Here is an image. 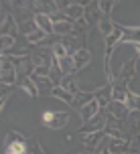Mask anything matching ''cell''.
<instances>
[{
	"label": "cell",
	"mask_w": 140,
	"mask_h": 154,
	"mask_svg": "<svg viewBox=\"0 0 140 154\" xmlns=\"http://www.w3.org/2000/svg\"><path fill=\"white\" fill-rule=\"evenodd\" d=\"M31 61H33V65H35L33 75L49 77V71H51V67H53V63H55V55H53V51H51V47H49V49L37 47L31 53Z\"/></svg>",
	"instance_id": "obj_1"
},
{
	"label": "cell",
	"mask_w": 140,
	"mask_h": 154,
	"mask_svg": "<svg viewBox=\"0 0 140 154\" xmlns=\"http://www.w3.org/2000/svg\"><path fill=\"white\" fill-rule=\"evenodd\" d=\"M0 81L2 85H18V69L12 63L10 57H2V65H0Z\"/></svg>",
	"instance_id": "obj_2"
},
{
	"label": "cell",
	"mask_w": 140,
	"mask_h": 154,
	"mask_svg": "<svg viewBox=\"0 0 140 154\" xmlns=\"http://www.w3.org/2000/svg\"><path fill=\"white\" fill-rule=\"evenodd\" d=\"M43 124L51 130H61L69 124V114L67 112H55V109H47L43 112Z\"/></svg>",
	"instance_id": "obj_3"
},
{
	"label": "cell",
	"mask_w": 140,
	"mask_h": 154,
	"mask_svg": "<svg viewBox=\"0 0 140 154\" xmlns=\"http://www.w3.org/2000/svg\"><path fill=\"white\" fill-rule=\"evenodd\" d=\"M4 154H26V138L18 132H8Z\"/></svg>",
	"instance_id": "obj_4"
},
{
	"label": "cell",
	"mask_w": 140,
	"mask_h": 154,
	"mask_svg": "<svg viewBox=\"0 0 140 154\" xmlns=\"http://www.w3.org/2000/svg\"><path fill=\"white\" fill-rule=\"evenodd\" d=\"M106 124H108V114H106V109H101L93 120L86 122L77 132H79V134H86V136H87V134H95V132H104V130H106Z\"/></svg>",
	"instance_id": "obj_5"
},
{
	"label": "cell",
	"mask_w": 140,
	"mask_h": 154,
	"mask_svg": "<svg viewBox=\"0 0 140 154\" xmlns=\"http://www.w3.org/2000/svg\"><path fill=\"white\" fill-rule=\"evenodd\" d=\"M18 32H20V26L16 23V18L12 14H8L6 8H2V24H0V37H18Z\"/></svg>",
	"instance_id": "obj_6"
},
{
	"label": "cell",
	"mask_w": 140,
	"mask_h": 154,
	"mask_svg": "<svg viewBox=\"0 0 140 154\" xmlns=\"http://www.w3.org/2000/svg\"><path fill=\"white\" fill-rule=\"evenodd\" d=\"M106 112H108V116H112V118H116L118 122H122L124 124L128 118H130V109L126 108V103L124 101H112L108 108H106Z\"/></svg>",
	"instance_id": "obj_7"
},
{
	"label": "cell",
	"mask_w": 140,
	"mask_h": 154,
	"mask_svg": "<svg viewBox=\"0 0 140 154\" xmlns=\"http://www.w3.org/2000/svg\"><path fill=\"white\" fill-rule=\"evenodd\" d=\"M93 97L98 100V103L101 106V109H106L114 101V89H112V83H106L104 87H100V89H95L93 91Z\"/></svg>",
	"instance_id": "obj_8"
},
{
	"label": "cell",
	"mask_w": 140,
	"mask_h": 154,
	"mask_svg": "<svg viewBox=\"0 0 140 154\" xmlns=\"http://www.w3.org/2000/svg\"><path fill=\"white\" fill-rule=\"evenodd\" d=\"M108 114V112H106ZM106 136L108 138H128L124 134V124L118 122L116 118H112V116H108V124H106Z\"/></svg>",
	"instance_id": "obj_9"
},
{
	"label": "cell",
	"mask_w": 140,
	"mask_h": 154,
	"mask_svg": "<svg viewBox=\"0 0 140 154\" xmlns=\"http://www.w3.org/2000/svg\"><path fill=\"white\" fill-rule=\"evenodd\" d=\"M108 148L112 154H126L132 148V138H110Z\"/></svg>",
	"instance_id": "obj_10"
},
{
	"label": "cell",
	"mask_w": 140,
	"mask_h": 154,
	"mask_svg": "<svg viewBox=\"0 0 140 154\" xmlns=\"http://www.w3.org/2000/svg\"><path fill=\"white\" fill-rule=\"evenodd\" d=\"M89 2H71V6L65 10V16L73 20V23H77V20H83L86 18V6Z\"/></svg>",
	"instance_id": "obj_11"
},
{
	"label": "cell",
	"mask_w": 140,
	"mask_h": 154,
	"mask_svg": "<svg viewBox=\"0 0 140 154\" xmlns=\"http://www.w3.org/2000/svg\"><path fill=\"white\" fill-rule=\"evenodd\" d=\"M122 43L124 45H138L140 43V26H120Z\"/></svg>",
	"instance_id": "obj_12"
},
{
	"label": "cell",
	"mask_w": 140,
	"mask_h": 154,
	"mask_svg": "<svg viewBox=\"0 0 140 154\" xmlns=\"http://www.w3.org/2000/svg\"><path fill=\"white\" fill-rule=\"evenodd\" d=\"M73 61H75V71H81V69H86L87 65L92 63V53L87 51L86 47H79L77 51H75V55H73Z\"/></svg>",
	"instance_id": "obj_13"
},
{
	"label": "cell",
	"mask_w": 140,
	"mask_h": 154,
	"mask_svg": "<svg viewBox=\"0 0 140 154\" xmlns=\"http://www.w3.org/2000/svg\"><path fill=\"white\" fill-rule=\"evenodd\" d=\"M112 89H114V101H126L128 93H130V89H128V81L118 79V77L112 81Z\"/></svg>",
	"instance_id": "obj_14"
},
{
	"label": "cell",
	"mask_w": 140,
	"mask_h": 154,
	"mask_svg": "<svg viewBox=\"0 0 140 154\" xmlns=\"http://www.w3.org/2000/svg\"><path fill=\"white\" fill-rule=\"evenodd\" d=\"M100 112H101V106L98 103V100H92L89 103H86L83 108L79 109V116H81V120L86 124V122H89V120H93Z\"/></svg>",
	"instance_id": "obj_15"
},
{
	"label": "cell",
	"mask_w": 140,
	"mask_h": 154,
	"mask_svg": "<svg viewBox=\"0 0 140 154\" xmlns=\"http://www.w3.org/2000/svg\"><path fill=\"white\" fill-rule=\"evenodd\" d=\"M104 142H106V132H95V134H87L83 138V146H86V150H93L95 152Z\"/></svg>",
	"instance_id": "obj_16"
},
{
	"label": "cell",
	"mask_w": 140,
	"mask_h": 154,
	"mask_svg": "<svg viewBox=\"0 0 140 154\" xmlns=\"http://www.w3.org/2000/svg\"><path fill=\"white\" fill-rule=\"evenodd\" d=\"M31 79L35 81V85H37V89H39V95H51L55 89V83L49 79V77H37V75H31Z\"/></svg>",
	"instance_id": "obj_17"
},
{
	"label": "cell",
	"mask_w": 140,
	"mask_h": 154,
	"mask_svg": "<svg viewBox=\"0 0 140 154\" xmlns=\"http://www.w3.org/2000/svg\"><path fill=\"white\" fill-rule=\"evenodd\" d=\"M101 18H104V14L100 12L98 2H89L86 6V23L87 24H100Z\"/></svg>",
	"instance_id": "obj_18"
},
{
	"label": "cell",
	"mask_w": 140,
	"mask_h": 154,
	"mask_svg": "<svg viewBox=\"0 0 140 154\" xmlns=\"http://www.w3.org/2000/svg\"><path fill=\"white\" fill-rule=\"evenodd\" d=\"M136 63H138V55L130 59L128 63H124L120 67V73H118V79H124V81H130L134 75H136Z\"/></svg>",
	"instance_id": "obj_19"
},
{
	"label": "cell",
	"mask_w": 140,
	"mask_h": 154,
	"mask_svg": "<svg viewBox=\"0 0 140 154\" xmlns=\"http://www.w3.org/2000/svg\"><path fill=\"white\" fill-rule=\"evenodd\" d=\"M31 8L35 10V14H47L51 16L55 12V2H43V0H35V2H31Z\"/></svg>",
	"instance_id": "obj_20"
},
{
	"label": "cell",
	"mask_w": 140,
	"mask_h": 154,
	"mask_svg": "<svg viewBox=\"0 0 140 154\" xmlns=\"http://www.w3.org/2000/svg\"><path fill=\"white\" fill-rule=\"evenodd\" d=\"M33 18H35L37 26H39L41 31H45L49 37H53V35H55V32H53V20H51V16H47V14H35Z\"/></svg>",
	"instance_id": "obj_21"
},
{
	"label": "cell",
	"mask_w": 140,
	"mask_h": 154,
	"mask_svg": "<svg viewBox=\"0 0 140 154\" xmlns=\"http://www.w3.org/2000/svg\"><path fill=\"white\" fill-rule=\"evenodd\" d=\"M57 65H59V69L63 71V75H73V73H77L75 71V61H73V57L67 55V57H61V59H55Z\"/></svg>",
	"instance_id": "obj_22"
},
{
	"label": "cell",
	"mask_w": 140,
	"mask_h": 154,
	"mask_svg": "<svg viewBox=\"0 0 140 154\" xmlns=\"http://www.w3.org/2000/svg\"><path fill=\"white\" fill-rule=\"evenodd\" d=\"M61 87H63V89H67L71 95H77V93L81 91V89H79V85H77V73H73V75H65V77H63Z\"/></svg>",
	"instance_id": "obj_23"
},
{
	"label": "cell",
	"mask_w": 140,
	"mask_h": 154,
	"mask_svg": "<svg viewBox=\"0 0 140 154\" xmlns=\"http://www.w3.org/2000/svg\"><path fill=\"white\" fill-rule=\"evenodd\" d=\"M118 43H122V31H120V26H116V31L106 38V53L104 55H112Z\"/></svg>",
	"instance_id": "obj_24"
},
{
	"label": "cell",
	"mask_w": 140,
	"mask_h": 154,
	"mask_svg": "<svg viewBox=\"0 0 140 154\" xmlns=\"http://www.w3.org/2000/svg\"><path fill=\"white\" fill-rule=\"evenodd\" d=\"M116 26H118V24L114 23V20H112L110 16H104V18L100 20V24H98V29H100V32H101V35H104L106 38H108L110 35H112V32L116 31Z\"/></svg>",
	"instance_id": "obj_25"
},
{
	"label": "cell",
	"mask_w": 140,
	"mask_h": 154,
	"mask_svg": "<svg viewBox=\"0 0 140 154\" xmlns=\"http://www.w3.org/2000/svg\"><path fill=\"white\" fill-rule=\"evenodd\" d=\"M47 38H49V35H47L45 31H35L33 35H29L26 37V45H31V47H43V43H45Z\"/></svg>",
	"instance_id": "obj_26"
},
{
	"label": "cell",
	"mask_w": 140,
	"mask_h": 154,
	"mask_svg": "<svg viewBox=\"0 0 140 154\" xmlns=\"http://www.w3.org/2000/svg\"><path fill=\"white\" fill-rule=\"evenodd\" d=\"M18 85H20L31 97H39V89H37V85H35V81H33L31 77H23V79H18Z\"/></svg>",
	"instance_id": "obj_27"
},
{
	"label": "cell",
	"mask_w": 140,
	"mask_h": 154,
	"mask_svg": "<svg viewBox=\"0 0 140 154\" xmlns=\"http://www.w3.org/2000/svg\"><path fill=\"white\" fill-rule=\"evenodd\" d=\"M51 95H53V97H57V100H61V101H65V103H69V106H73V101H75V95H71L67 89H63L61 85H57Z\"/></svg>",
	"instance_id": "obj_28"
},
{
	"label": "cell",
	"mask_w": 140,
	"mask_h": 154,
	"mask_svg": "<svg viewBox=\"0 0 140 154\" xmlns=\"http://www.w3.org/2000/svg\"><path fill=\"white\" fill-rule=\"evenodd\" d=\"M124 103H126V108L130 109V112H138V114H140V95H138V93L130 91Z\"/></svg>",
	"instance_id": "obj_29"
},
{
	"label": "cell",
	"mask_w": 140,
	"mask_h": 154,
	"mask_svg": "<svg viewBox=\"0 0 140 154\" xmlns=\"http://www.w3.org/2000/svg\"><path fill=\"white\" fill-rule=\"evenodd\" d=\"M51 51H53L55 59H61V57H67V55H69V51H67V47L63 45L61 38H57V43L51 45ZM71 57H73V55H71Z\"/></svg>",
	"instance_id": "obj_30"
},
{
	"label": "cell",
	"mask_w": 140,
	"mask_h": 154,
	"mask_svg": "<svg viewBox=\"0 0 140 154\" xmlns=\"http://www.w3.org/2000/svg\"><path fill=\"white\" fill-rule=\"evenodd\" d=\"M63 71L59 69V65H57V61L53 63V67H51V71H49V79H51V81H53L55 83V87H57V85H61V81H63Z\"/></svg>",
	"instance_id": "obj_31"
},
{
	"label": "cell",
	"mask_w": 140,
	"mask_h": 154,
	"mask_svg": "<svg viewBox=\"0 0 140 154\" xmlns=\"http://www.w3.org/2000/svg\"><path fill=\"white\" fill-rule=\"evenodd\" d=\"M35 31H39V26H37V23H35V18H31V20H24V23H20V32L24 35V38L29 37V35H33Z\"/></svg>",
	"instance_id": "obj_32"
},
{
	"label": "cell",
	"mask_w": 140,
	"mask_h": 154,
	"mask_svg": "<svg viewBox=\"0 0 140 154\" xmlns=\"http://www.w3.org/2000/svg\"><path fill=\"white\" fill-rule=\"evenodd\" d=\"M116 4H118L116 0H100V2H98L100 12L104 16H110V14H112V10H114V6H116Z\"/></svg>",
	"instance_id": "obj_33"
},
{
	"label": "cell",
	"mask_w": 140,
	"mask_h": 154,
	"mask_svg": "<svg viewBox=\"0 0 140 154\" xmlns=\"http://www.w3.org/2000/svg\"><path fill=\"white\" fill-rule=\"evenodd\" d=\"M26 154H45L43 152V146H41L37 140H26Z\"/></svg>",
	"instance_id": "obj_34"
},
{
	"label": "cell",
	"mask_w": 140,
	"mask_h": 154,
	"mask_svg": "<svg viewBox=\"0 0 140 154\" xmlns=\"http://www.w3.org/2000/svg\"><path fill=\"white\" fill-rule=\"evenodd\" d=\"M12 89H14L12 85H2V100H0V108H2V109L6 108V103H8V95L12 93Z\"/></svg>",
	"instance_id": "obj_35"
},
{
	"label": "cell",
	"mask_w": 140,
	"mask_h": 154,
	"mask_svg": "<svg viewBox=\"0 0 140 154\" xmlns=\"http://www.w3.org/2000/svg\"><path fill=\"white\" fill-rule=\"evenodd\" d=\"M98 154H112V152H110V148H108V144H106V142H104V144H101V146L98 148Z\"/></svg>",
	"instance_id": "obj_36"
},
{
	"label": "cell",
	"mask_w": 140,
	"mask_h": 154,
	"mask_svg": "<svg viewBox=\"0 0 140 154\" xmlns=\"http://www.w3.org/2000/svg\"><path fill=\"white\" fill-rule=\"evenodd\" d=\"M132 47L136 49V53H138V59H140V43H138V45H132Z\"/></svg>",
	"instance_id": "obj_37"
},
{
	"label": "cell",
	"mask_w": 140,
	"mask_h": 154,
	"mask_svg": "<svg viewBox=\"0 0 140 154\" xmlns=\"http://www.w3.org/2000/svg\"><path fill=\"white\" fill-rule=\"evenodd\" d=\"M79 154H98V150L93 152V150H86V152H79Z\"/></svg>",
	"instance_id": "obj_38"
}]
</instances>
